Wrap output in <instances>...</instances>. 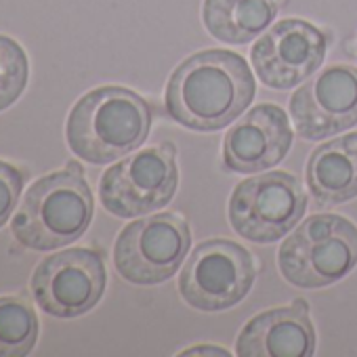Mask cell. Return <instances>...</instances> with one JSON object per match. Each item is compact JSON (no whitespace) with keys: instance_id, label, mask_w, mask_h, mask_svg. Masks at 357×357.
Segmentation results:
<instances>
[{"instance_id":"obj_1","label":"cell","mask_w":357,"mask_h":357,"mask_svg":"<svg viewBox=\"0 0 357 357\" xmlns=\"http://www.w3.org/2000/svg\"><path fill=\"white\" fill-rule=\"evenodd\" d=\"M255 76L234 51H200L181 61L166 84L168 114L192 130L215 132L229 126L252 103Z\"/></svg>"},{"instance_id":"obj_2","label":"cell","mask_w":357,"mask_h":357,"mask_svg":"<svg viewBox=\"0 0 357 357\" xmlns=\"http://www.w3.org/2000/svg\"><path fill=\"white\" fill-rule=\"evenodd\" d=\"M149 128L151 107L141 95L124 86H99L72 107L66 139L80 160L107 164L141 147Z\"/></svg>"},{"instance_id":"obj_3","label":"cell","mask_w":357,"mask_h":357,"mask_svg":"<svg viewBox=\"0 0 357 357\" xmlns=\"http://www.w3.org/2000/svg\"><path fill=\"white\" fill-rule=\"evenodd\" d=\"M93 211V194L82 170L68 166L38 178L28 190L11 229L26 248L53 250L82 238Z\"/></svg>"},{"instance_id":"obj_4","label":"cell","mask_w":357,"mask_h":357,"mask_svg":"<svg viewBox=\"0 0 357 357\" xmlns=\"http://www.w3.org/2000/svg\"><path fill=\"white\" fill-rule=\"evenodd\" d=\"M278 265L296 288L332 286L357 265V227L338 215H313L280 246Z\"/></svg>"},{"instance_id":"obj_5","label":"cell","mask_w":357,"mask_h":357,"mask_svg":"<svg viewBox=\"0 0 357 357\" xmlns=\"http://www.w3.org/2000/svg\"><path fill=\"white\" fill-rule=\"evenodd\" d=\"M176 188V147L160 143L114 164L101 178L99 198L107 213L130 219L164 208Z\"/></svg>"},{"instance_id":"obj_6","label":"cell","mask_w":357,"mask_h":357,"mask_svg":"<svg viewBox=\"0 0 357 357\" xmlns=\"http://www.w3.org/2000/svg\"><path fill=\"white\" fill-rule=\"evenodd\" d=\"M307 211L303 183L290 172L271 170L242 181L229 198V223L238 236L271 244L288 236Z\"/></svg>"},{"instance_id":"obj_7","label":"cell","mask_w":357,"mask_h":357,"mask_svg":"<svg viewBox=\"0 0 357 357\" xmlns=\"http://www.w3.org/2000/svg\"><path fill=\"white\" fill-rule=\"evenodd\" d=\"M192 231L176 213H158L126 225L114 246L116 271L130 284L153 286L170 280L188 259Z\"/></svg>"},{"instance_id":"obj_8","label":"cell","mask_w":357,"mask_h":357,"mask_svg":"<svg viewBox=\"0 0 357 357\" xmlns=\"http://www.w3.org/2000/svg\"><path fill=\"white\" fill-rule=\"evenodd\" d=\"M255 278V257L238 242L215 238L194 248L178 278V292L190 307L215 313L244 301Z\"/></svg>"},{"instance_id":"obj_9","label":"cell","mask_w":357,"mask_h":357,"mask_svg":"<svg viewBox=\"0 0 357 357\" xmlns=\"http://www.w3.org/2000/svg\"><path fill=\"white\" fill-rule=\"evenodd\" d=\"M107 284L103 257L89 248H70L45 259L32 275V294L38 307L53 317L89 313Z\"/></svg>"},{"instance_id":"obj_10","label":"cell","mask_w":357,"mask_h":357,"mask_svg":"<svg viewBox=\"0 0 357 357\" xmlns=\"http://www.w3.org/2000/svg\"><path fill=\"white\" fill-rule=\"evenodd\" d=\"M326 51L328 40L319 28L303 20H284L255 43L250 59L265 86L286 91L311 78Z\"/></svg>"},{"instance_id":"obj_11","label":"cell","mask_w":357,"mask_h":357,"mask_svg":"<svg viewBox=\"0 0 357 357\" xmlns=\"http://www.w3.org/2000/svg\"><path fill=\"white\" fill-rule=\"evenodd\" d=\"M296 132L307 141L334 137L357 124V68L340 63L307 80L290 99Z\"/></svg>"},{"instance_id":"obj_12","label":"cell","mask_w":357,"mask_h":357,"mask_svg":"<svg viewBox=\"0 0 357 357\" xmlns=\"http://www.w3.org/2000/svg\"><path fill=\"white\" fill-rule=\"evenodd\" d=\"M292 147V128L288 114L271 103L255 105L223 143L225 168L240 174H257L280 164Z\"/></svg>"},{"instance_id":"obj_13","label":"cell","mask_w":357,"mask_h":357,"mask_svg":"<svg viewBox=\"0 0 357 357\" xmlns=\"http://www.w3.org/2000/svg\"><path fill=\"white\" fill-rule=\"evenodd\" d=\"M240 357H311L315 328L298 305L269 309L252 317L238 336Z\"/></svg>"},{"instance_id":"obj_14","label":"cell","mask_w":357,"mask_h":357,"mask_svg":"<svg viewBox=\"0 0 357 357\" xmlns=\"http://www.w3.org/2000/svg\"><path fill=\"white\" fill-rule=\"evenodd\" d=\"M307 185L319 204L336 206L357 196V132L319 145L307 164Z\"/></svg>"},{"instance_id":"obj_15","label":"cell","mask_w":357,"mask_h":357,"mask_svg":"<svg viewBox=\"0 0 357 357\" xmlns=\"http://www.w3.org/2000/svg\"><path fill=\"white\" fill-rule=\"evenodd\" d=\"M278 0H204L202 22L208 34L227 45H244L271 28Z\"/></svg>"},{"instance_id":"obj_16","label":"cell","mask_w":357,"mask_h":357,"mask_svg":"<svg viewBox=\"0 0 357 357\" xmlns=\"http://www.w3.org/2000/svg\"><path fill=\"white\" fill-rule=\"evenodd\" d=\"M38 338V317L22 296H0V357H24Z\"/></svg>"},{"instance_id":"obj_17","label":"cell","mask_w":357,"mask_h":357,"mask_svg":"<svg viewBox=\"0 0 357 357\" xmlns=\"http://www.w3.org/2000/svg\"><path fill=\"white\" fill-rule=\"evenodd\" d=\"M30 61L22 45L0 34V112L11 107L26 91Z\"/></svg>"},{"instance_id":"obj_18","label":"cell","mask_w":357,"mask_h":357,"mask_svg":"<svg viewBox=\"0 0 357 357\" xmlns=\"http://www.w3.org/2000/svg\"><path fill=\"white\" fill-rule=\"evenodd\" d=\"M26 183V176L13 164L0 160V227H3L17 206Z\"/></svg>"},{"instance_id":"obj_19","label":"cell","mask_w":357,"mask_h":357,"mask_svg":"<svg viewBox=\"0 0 357 357\" xmlns=\"http://www.w3.org/2000/svg\"><path fill=\"white\" fill-rule=\"evenodd\" d=\"M181 355H229V353L221 347H215V344H198L194 349L183 351Z\"/></svg>"},{"instance_id":"obj_20","label":"cell","mask_w":357,"mask_h":357,"mask_svg":"<svg viewBox=\"0 0 357 357\" xmlns=\"http://www.w3.org/2000/svg\"><path fill=\"white\" fill-rule=\"evenodd\" d=\"M353 55H355V59H357V36H355V40H353Z\"/></svg>"}]
</instances>
